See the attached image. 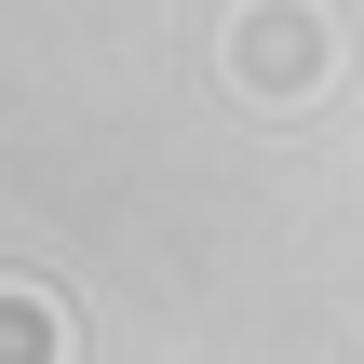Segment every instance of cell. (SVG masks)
<instances>
[{
	"mask_svg": "<svg viewBox=\"0 0 364 364\" xmlns=\"http://www.w3.org/2000/svg\"><path fill=\"white\" fill-rule=\"evenodd\" d=\"M324 68H338V27H324L311 0H243V14H230V81H243V95L297 108Z\"/></svg>",
	"mask_w": 364,
	"mask_h": 364,
	"instance_id": "obj_1",
	"label": "cell"
},
{
	"mask_svg": "<svg viewBox=\"0 0 364 364\" xmlns=\"http://www.w3.org/2000/svg\"><path fill=\"white\" fill-rule=\"evenodd\" d=\"M0 364H68V297L54 284H0Z\"/></svg>",
	"mask_w": 364,
	"mask_h": 364,
	"instance_id": "obj_2",
	"label": "cell"
}]
</instances>
